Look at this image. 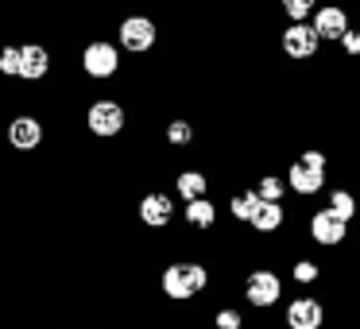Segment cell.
Listing matches in <instances>:
<instances>
[{"label": "cell", "mask_w": 360, "mask_h": 329, "mask_svg": "<svg viewBox=\"0 0 360 329\" xmlns=\"http://www.w3.org/2000/svg\"><path fill=\"white\" fill-rule=\"evenodd\" d=\"M283 182H287V194L310 202V198H318L329 186V171H314V167H302L298 159H290L287 171H283Z\"/></svg>", "instance_id": "obj_13"}, {"label": "cell", "mask_w": 360, "mask_h": 329, "mask_svg": "<svg viewBox=\"0 0 360 329\" xmlns=\"http://www.w3.org/2000/svg\"><path fill=\"white\" fill-rule=\"evenodd\" d=\"M51 74H55V51L43 39L20 43V82H24V86H43Z\"/></svg>", "instance_id": "obj_11"}, {"label": "cell", "mask_w": 360, "mask_h": 329, "mask_svg": "<svg viewBox=\"0 0 360 329\" xmlns=\"http://www.w3.org/2000/svg\"><path fill=\"white\" fill-rule=\"evenodd\" d=\"M210 287H213L210 264L198 259V256L167 259L163 271H159V295H163V302H171V306H194Z\"/></svg>", "instance_id": "obj_1"}, {"label": "cell", "mask_w": 360, "mask_h": 329, "mask_svg": "<svg viewBox=\"0 0 360 329\" xmlns=\"http://www.w3.org/2000/svg\"><path fill=\"white\" fill-rule=\"evenodd\" d=\"M179 217H182V228L205 236V233H213V228H217L221 205L213 202V198H194V202H182L179 205Z\"/></svg>", "instance_id": "obj_14"}, {"label": "cell", "mask_w": 360, "mask_h": 329, "mask_svg": "<svg viewBox=\"0 0 360 329\" xmlns=\"http://www.w3.org/2000/svg\"><path fill=\"white\" fill-rule=\"evenodd\" d=\"M179 202H194V198H210V174L202 167H179L174 171V190Z\"/></svg>", "instance_id": "obj_16"}, {"label": "cell", "mask_w": 360, "mask_h": 329, "mask_svg": "<svg viewBox=\"0 0 360 329\" xmlns=\"http://www.w3.org/2000/svg\"><path fill=\"white\" fill-rule=\"evenodd\" d=\"M159 20L148 16V12H124L117 20V47L124 58H148L151 51L159 47Z\"/></svg>", "instance_id": "obj_3"}, {"label": "cell", "mask_w": 360, "mask_h": 329, "mask_svg": "<svg viewBox=\"0 0 360 329\" xmlns=\"http://www.w3.org/2000/svg\"><path fill=\"white\" fill-rule=\"evenodd\" d=\"M337 51H341V55L349 58V63H356V58H360V24H352L349 32L341 35V43H337Z\"/></svg>", "instance_id": "obj_25"}, {"label": "cell", "mask_w": 360, "mask_h": 329, "mask_svg": "<svg viewBox=\"0 0 360 329\" xmlns=\"http://www.w3.org/2000/svg\"><path fill=\"white\" fill-rule=\"evenodd\" d=\"M78 70L89 82H117L120 70H124V55H120V47L112 39L97 35V39H86V47H82Z\"/></svg>", "instance_id": "obj_5"}, {"label": "cell", "mask_w": 360, "mask_h": 329, "mask_svg": "<svg viewBox=\"0 0 360 329\" xmlns=\"http://www.w3.org/2000/svg\"><path fill=\"white\" fill-rule=\"evenodd\" d=\"M279 55L287 58V63H318L321 58V39L310 27V20H302V24H283Z\"/></svg>", "instance_id": "obj_9"}, {"label": "cell", "mask_w": 360, "mask_h": 329, "mask_svg": "<svg viewBox=\"0 0 360 329\" xmlns=\"http://www.w3.org/2000/svg\"><path fill=\"white\" fill-rule=\"evenodd\" d=\"M318 4H321V0H279V12L287 16V24H302V20L314 16Z\"/></svg>", "instance_id": "obj_23"}, {"label": "cell", "mask_w": 360, "mask_h": 329, "mask_svg": "<svg viewBox=\"0 0 360 329\" xmlns=\"http://www.w3.org/2000/svg\"><path fill=\"white\" fill-rule=\"evenodd\" d=\"M252 190H256L259 202H287V182H283V174H279V171H264V174H256Z\"/></svg>", "instance_id": "obj_22"}, {"label": "cell", "mask_w": 360, "mask_h": 329, "mask_svg": "<svg viewBox=\"0 0 360 329\" xmlns=\"http://www.w3.org/2000/svg\"><path fill=\"white\" fill-rule=\"evenodd\" d=\"M326 209L333 213V217H341L345 225H352V221L360 217V198L352 194L349 186H333V190H326Z\"/></svg>", "instance_id": "obj_18"}, {"label": "cell", "mask_w": 360, "mask_h": 329, "mask_svg": "<svg viewBox=\"0 0 360 329\" xmlns=\"http://www.w3.org/2000/svg\"><path fill=\"white\" fill-rule=\"evenodd\" d=\"M287 302V279L275 267L259 264L240 275V306L248 314H271Z\"/></svg>", "instance_id": "obj_2"}, {"label": "cell", "mask_w": 360, "mask_h": 329, "mask_svg": "<svg viewBox=\"0 0 360 329\" xmlns=\"http://www.w3.org/2000/svg\"><path fill=\"white\" fill-rule=\"evenodd\" d=\"M225 209H229V221H233V225H248V221H252V213L259 209L256 190H252V186L233 190V194H229V202H225Z\"/></svg>", "instance_id": "obj_19"}, {"label": "cell", "mask_w": 360, "mask_h": 329, "mask_svg": "<svg viewBox=\"0 0 360 329\" xmlns=\"http://www.w3.org/2000/svg\"><path fill=\"white\" fill-rule=\"evenodd\" d=\"M321 275H326V264H321V259H314V256H298V259H290L287 279L295 283V287H318Z\"/></svg>", "instance_id": "obj_20"}, {"label": "cell", "mask_w": 360, "mask_h": 329, "mask_svg": "<svg viewBox=\"0 0 360 329\" xmlns=\"http://www.w3.org/2000/svg\"><path fill=\"white\" fill-rule=\"evenodd\" d=\"M210 329H248V310L240 302H225L210 310Z\"/></svg>", "instance_id": "obj_21"}, {"label": "cell", "mask_w": 360, "mask_h": 329, "mask_svg": "<svg viewBox=\"0 0 360 329\" xmlns=\"http://www.w3.org/2000/svg\"><path fill=\"white\" fill-rule=\"evenodd\" d=\"M290 213H287V202H259V209L252 213L248 228L256 236H279L283 228H287Z\"/></svg>", "instance_id": "obj_15"}, {"label": "cell", "mask_w": 360, "mask_h": 329, "mask_svg": "<svg viewBox=\"0 0 360 329\" xmlns=\"http://www.w3.org/2000/svg\"><path fill=\"white\" fill-rule=\"evenodd\" d=\"M163 143L171 151H194L198 148V124L190 117H171L163 124Z\"/></svg>", "instance_id": "obj_17"}, {"label": "cell", "mask_w": 360, "mask_h": 329, "mask_svg": "<svg viewBox=\"0 0 360 329\" xmlns=\"http://www.w3.org/2000/svg\"><path fill=\"white\" fill-rule=\"evenodd\" d=\"M306 240L321 252H337V248L349 244V225H345L341 217H333L326 205H318V209L306 217Z\"/></svg>", "instance_id": "obj_10"}, {"label": "cell", "mask_w": 360, "mask_h": 329, "mask_svg": "<svg viewBox=\"0 0 360 329\" xmlns=\"http://www.w3.org/2000/svg\"><path fill=\"white\" fill-rule=\"evenodd\" d=\"M136 221H140L148 233H163V228H171L174 221H179V198L171 194V190H143L140 198H136Z\"/></svg>", "instance_id": "obj_6"}, {"label": "cell", "mask_w": 360, "mask_h": 329, "mask_svg": "<svg viewBox=\"0 0 360 329\" xmlns=\"http://www.w3.org/2000/svg\"><path fill=\"white\" fill-rule=\"evenodd\" d=\"M310 27L318 32V39H321V47L326 43H341V35L352 27V8L349 4H341V0H326V4H318L314 8V16H310Z\"/></svg>", "instance_id": "obj_12"}, {"label": "cell", "mask_w": 360, "mask_h": 329, "mask_svg": "<svg viewBox=\"0 0 360 329\" xmlns=\"http://www.w3.org/2000/svg\"><path fill=\"white\" fill-rule=\"evenodd\" d=\"M0 78L20 82V43H0Z\"/></svg>", "instance_id": "obj_24"}, {"label": "cell", "mask_w": 360, "mask_h": 329, "mask_svg": "<svg viewBox=\"0 0 360 329\" xmlns=\"http://www.w3.org/2000/svg\"><path fill=\"white\" fill-rule=\"evenodd\" d=\"M82 124H86V132L94 136V140H120V136L128 132V124H132V112H128V105L120 101V97H94V101L86 105V117H82Z\"/></svg>", "instance_id": "obj_4"}, {"label": "cell", "mask_w": 360, "mask_h": 329, "mask_svg": "<svg viewBox=\"0 0 360 329\" xmlns=\"http://www.w3.org/2000/svg\"><path fill=\"white\" fill-rule=\"evenodd\" d=\"M326 321H329V306L321 295L302 290V295L283 302V329H326Z\"/></svg>", "instance_id": "obj_8"}, {"label": "cell", "mask_w": 360, "mask_h": 329, "mask_svg": "<svg viewBox=\"0 0 360 329\" xmlns=\"http://www.w3.org/2000/svg\"><path fill=\"white\" fill-rule=\"evenodd\" d=\"M4 143H8L16 155H35V151H43V143H47V120L32 109L16 112V117H8V124H4Z\"/></svg>", "instance_id": "obj_7"}]
</instances>
